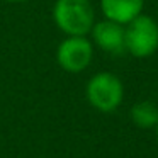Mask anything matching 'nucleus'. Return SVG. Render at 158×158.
Segmentation results:
<instances>
[{
	"instance_id": "nucleus-2",
	"label": "nucleus",
	"mask_w": 158,
	"mask_h": 158,
	"mask_svg": "<svg viewBox=\"0 0 158 158\" xmlns=\"http://www.w3.org/2000/svg\"><path fill=\"white\" fill-rule=\"evenodd\" d=\"M85 97L95 110L109 114L123 104L124 85L119 77L114 73L99 72L90 77V80L87 82Z\"/></svg>"
},
{
	"instance_id": "nucleus-6",
	"label": "nucleus",
	"mask_w": 158,
	"mask_h": 158,
	"mask_svg": "<svg viewBox=\"0 0 158 158\" xmlns=\"http://www.w3.org/2000/svg\"><path fill=\"white\" fill-rule=\"evenodd\" d=\"M144 0H100V12L104 19L126 26L143 14Z\"/></svg>"
},
{
	"instance_id": "nucleus-5",
	"label": "nucleus",
	"mask_w": 158,
	"mask_h": 158,
	"mask_svg": "<svg viewBox=\"0 0 158 158\" xmlns=\"http://www.w3.org/2000/svg\"><path fill=\"white\" fill-rule=\"evenodd\" d=\"M92 44L100 48L102 51L109 55H124L126 53V44H124V26L117 24L114 21L104 19V21H95L92 31Z\"/></svg>"
},
{
	"instance_id": "nucleus-7",
	"label": "nucleus",
	"mask_w": 158,
	"mask_h": 158,
	"mask_svg": "<svg viewBox=\"0 0 158 158\" xmlns=\"http://www.w3.org/2000/svg\"><path fill=\"white\" fill-rule=\"evenodd\" d=\"M131 121L141 129H155L158 123V106L151 100L136 102L129 110Z\"/></svg>"
},
{
	"instance_id": "nucleus-1",
	"label": "nucleus",
	"mask_w": 158,
	"mask_h": 158,
	"mask_svg": "<svg viewBox=\"0 0 158 158\" xmlns=\"http://www.w3.org/2000/svg\"><path fill=\"white\" fill-rule=\"evenodd\" d=\"M51 15L65 36H89L95 24V10L90 0H55Z\"/></svg>"
},
{
	"instance_id": "nucleus-3",
	"label": "nucleus",
	"mask_w": 158,
	"mask_h": 158,
	"mask_svg": "<svg viewBox=\"0 0 158 158\" xmlns=\"http://www.w3.org/2000/svg\"><path fill=\"white\" fill-rule=\"evenodd\" d=\"M124 44L126 53L134 58H150L158 51V22L146 14L124 26Z\"/></svg>"
},
{
	"instance_id": "nucleus-9",
	"label": "nucleus",
	"mask_w": 158,
	"mask_h": 158,
	"mask_svg": "<svg viewBox=\"0 0 158 158\" xmlns=\"http://www.w3.org/2000/svg\"><path fill=\"white\" fill-rule=\"evenodd\" d=\"M155 131H156V141H158V123H156V126H155Z\"/></svg>"
},
{
	"instance_id": "nucleus-4",
	"label": "nucleus",
	"mask_w": 158,
	"mask_h": 158,
	"mask_svg": "<svg viewBox=\"0 0 158 158\" xmlns=\"http://www.w3.org/2000/svg\"><path fill=\"white\" fill-rule=\"evenodd\" d=\"M94 60V44L87 36H66L56 48V63L66 73H82Z\"/></svg>"
},
{
	"instance_id": "nucleus-8",
	"label": "nucleus",
	"mask_w": 158,
	"mask_h": 158,
	"mask_svg": "<svg viewBox=\"0 0 158 158\" xmlns=\"http://www.w3.org/2000/svg\"><path fill=\"white\" fill-rule=\"evenodd\" d=\"M9 4H24V2H29V0H5Z\"/></svg>"
}]
</instances>
